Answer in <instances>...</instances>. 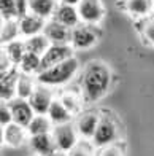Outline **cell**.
<instances>
[{
    "mask_svg": "<svg viewBox=\"0 0 154 156\" xmlns=\"http://www.w3.org/2000/svg\"><path fill=\"white\" fill-rule=\"evenodd\" d=\"M81 97L86 104H94L108 93L111 86V70L102 61H91L81 75Z\"/></svg>",
    "mask_w": 154,
    "mask_h": 156,
    "instance_id": "obj_1",
    "label": "cell"
},
{
    "mask_svg": "<svg viewBox=\"0 0 154 156\" xmlns=\"http://www.w3.org/2000/svg\"><path fill=\"white\" fill-rule=\"evenodd\" d=\"M78 69H80V62L73 56V58L60 62L51 69L41 70L38 75H35V80H37L38 84H43V86H62V84L72 80L75 73L78 72Z\"/></svg>",
    "mask_w": 154,
    "mask_h": 156,
    "instance_id": "obj_2",
    "label": "cell"
},
{
    "mask_svg": "<svg viewBox=\"0 0 154 156\" xmlns=\"http://www.w3.org/2000/svg\"><path fill=\"white\" fill-rule=\"evenodd\" d=\"M53 137L56 140L57 150L70 153L73 148L78 145V131L73 123H65V124H57L53 127Z\"/></svg>",
    "mask_w": 154,
    "mask_h": 156,
    "instance_id": "obj_3",
    "label": "cell"
},
{
    "mask_svg": "<svg viewBox=\"0 0 154 156\" xmlns=\"http://www.w3.org/2000/svg\"><path fill=\"white\" fill-rule=\"evenodd\" d=\"M119 137V129H118V124L108 116H102L99 126L95 129V134L92 137V145L103 148L107 145L115 144Z\"/></svg>",
    "mask_w": 154,
    "mask_h": 156,
    "instance_id": "obj_4",
    "label": "cell"
},
{
    "mask_svg": "<svg viewBox=\"0 0 154 156\" xmlns=\"http://www.w3.org/2000/svg\"><path fill=\"white\" fill-rule=\"evenodd\" d=\"M97 40H99V32H97L95 26L81 23L75 29H72L70 45L73 46V49H89L97 43Z\"/></svg>",
    "mask_w": 154,
    "mask_h": 156,
    "instance_id": "obj_5",
    "label": "cell"
},
{
    "mask_svg": "<svg viewBox=\"0 0 154 156\" xmlns=\"http://www.w3.org/2000/svg\"><path fill=\"white\" fill-rule=\"evenodd\" d=\"M76 8H78L81 23L84 24L97 26L105 18V6L102 0H81Z\"/></svg>",
    "mask_w": 154,
    "mask_h": 156,
    "instance_id": "obj_6",
    "label": "cell"
},
{
    "mask_svg": "<svg viewBox=\"0 0 154 156\" xmlns=\"http://www.w3.org/2000/svg\"><path fill=\"white\" fill-rule=\"evenodd\" d=\"M70 58H73V46L72 45H59L51 43L48 51L41 56V70L51 69L57 64L64 62Z\"/></svg>",
    "mask_w": 154,
    "mask_h": 156,
    "instance_id": "obj_7",
    "label": "cell"
},
{
    "mask_svg": "<svg viewBox=\"0 0 154 156\" xmlns=\"http://www.w3.org/2000/svg\"><path fill=\"white\" fill-rule=\"evenodd\" d=\"M8 105H10L11 113H13V123L21 124L24 127H27L30 124V121L35 116V112H33V108H32V105H30L29 101L15 97L13 101L8 102Z\"/></svg>",
    "mask_w": 154,
    "mask_h": 156,
    "instance_id": "obj_8",
    "label": "cell"
},
{
    "mask_svg": "<svg viewBox=\"0 0 154 156\" xmlns=\"http://www.w3.org/2000/svg\"><path fill=\"white\" fill-rule=\"evenodd\" d=\"M53 101L54 99H53V93H51L50 86H43V84H37L33 94L29 99L35 115H48Z\"/></svg>",
    "mask_w": 154,
    "mask_h": 156,
    "instance_id": "obj_9",
    "label": "cell"
},
{
    "mask_svg": "<svg viewBox=\"0 0 154 156\" xmlns=\"http://www.w3.org/2000/svg\"><path fill=\"white\" fill-rule=\"evenodd\" d=\"M43 34L48 37L51 43H59V45H70L72 41V29L64 24L57 23L56 19L48 21L45 26Z\"/></svg>",
    "mask_w": 154,
    "mask_h": 156,
    "instance_id": "obj_10",
    "label": "cell"
},
{
    "mask_svg": "<svg viewBox=\"0 0 154 156\" xmlns=\"http://www.w3.org/2000/svg\"><path fill=\"white\" fill-rule=\"evenodd\" d=\"M99 121H100V116L94 112H86V113H81L76 119V131H78V136L84 140H92L94 134H95V129L99 126Z\"/></svg>",
    "mask_w": 154,
    "mask_h": 156,
    "instance_id": "obj_11",
    "label": "cell"
},
{
    "mask_svg": "<svg viewBox=\"0 0 154 156\" xmlns=\"http://www.w3.org/2000/svg\"><path fill=\"white\" fill-rule=\"evenodd\" d=\"M46 19L40 18V16H35L32 13H27V15L21 16L18 19L19 23V30H21V37L24 38H29V37H33V35H38V34H43L45 30V23Z\"/></svg>",
    "mask_w": 154,
    "mask_h": 156,
    "instance_id": "obj_12",
    "label": "cell"
},
{
    "mask_svg": "<svg viewBox=\"0 0 154 156\" xmlns=\"http://www.w3.org/2000/svg\"><path fill=\"white\" fill-rule=\"evenodd\" d=\"M54 19L57 23L70 27V29H75L76 26L81 24L78 8L73 5H65V3H59L57 10H56V15H54Z\"/></svg>",
    "mask_w": 154,
    "mask_h": 156,
    "instance_id": "obj_13",
    "label": "cell"
},
{
    "mask_svg": "<svg viewBox=\"0 0 154 156\" xmlns=\"http://www.w3.org/2000/svg\"><path fill=\"white\" fill-rule=\"evenodd\" d=\"M30 147L40 156H51L57 150V145H56V140H54L51 132L40 134V136H32L30 137Z\"/></svg>",
    "mask_w": 154,
    "mask_h": 156,
    "instance_id": "obj_14",
    "label": "cell"
},
{
    "mask_svg": "<svg viewBox=\"0 0 154 156\" xmlns=\"http://www.w3.org/2000/svg\"><path fill=\"white\" fill-rule=\"evenodd\" d=\"M27 134H29L27 127L16 124V123H11L8 126L2 127V137L8 147H21L26 142Z\"/></svg>",
    "mask_w": 154,
    "mask_h": 156,
    "instance_id": "obj_15",
    "label": "cell"
},
{
    "mask_svg": "<svg viewBox=\"0 0 154 156\" xmlns=\"http://www.w3.org/2000/svg\"><path fill=\"white\" fill-rule=\"evenodd\" d=\"M19 72L13 67L10 72L2 73V81H0V97L3 102H10L16 97V83H18Z\"/></svg>",
    "mask_w": 154,
    "mask_h": 156,
    "instance_id": "obj_16",
    "label": "cell"
},
{
    "mask_svg": "<svg viewBox=\"0 0 154 156\" xmlns=\"http://www.w3.org/2000/svg\"><path fill=\"white\" fill-rule=\"evenodd\" d=\"M57 6V0H29V13L43 19L54 18Z\"/></svg>",
    "mask_w": 154,
    "mask_h": 156,
    "instance_id": "obj_17",
    "label": "cell"
},
{
    "mask_svg": "<svg viewBox=\"0 0 154 156\" xmlns=\"http://www.w3.org/2000/svg\"><path fill=\"white\" fill-rule=\"evenodd\" d=\"M48 116H50V119L53 121L54 126L72 123V118H73V115L64 107V104L60 102V99H54L53 101L50 112H48Z\"/></svg>",
    "mask_w": 154,
    "mask_h": 156,
    "instance_id": "obj_18",
    "label": "cell"
},
{
    "mask_svg": "<svg viewBox=\"0 0 154 156\" xmlns=\"http://www.w3.org/2000/svg\"><path fill=\"white\" fill-rule=\"evenodd\" d=\"M154 0H125V11L134 18H145L152 11Z\"/></svg>",
    "mask_w": 154,
    "mask_h": 156,
    "instance_id": "obj_19",
    "label": "cell"
},
{
    "mask_svg": "<svg viewBox=\"0 0 154 156\" xmlns=\"http://www.w3.org/2000/svg\"><path fill=\"white\" fill-rule=\"evenodd\" d=\"M35 81L37 80H33L32 75H27V73L21 72L19 76H18V83H16V97L29 101L30 96L33 94L35 88H37Z\"/></svg>",
    "mask_w": 154,
    "mask_h": 156,
    "instance_id": "obj_20",
    "label": "cell"
},
{
    "mask_svg": "<svg viewBox=\"0 0 154 156\" xmlns=\"http://www.w3.org/2000/svg\"><path fill=\"white\" fill-rule=\"evenodd\" d=\"M19 70L22 73H27V75H38L41 72V56L35 54V53H30V51H26L22 61L19 64Z\"/></svg>",
    "mask_w": 154,
    "mask_h": 156,
    "instance_id": "obj_21",
    "label": "cell"
},
{
    "mask_svg": "<svg viewBox=\"0 0 154 156\" xmlns=\"http://www.w3.org/2000/svg\"><path fill=\"white\" fill-rule=\"evenodd\" d=\"M21 37V30H19V23L18 19H8V21H2V30H0V41L2 45H8L11 41L18 40Z\"/></svg>",
    "mask_w": 154,
    "mask_h": 156,
    "instance_id": "obj_22",
    "label": "cell"
},
{
    "mask_svg": "<svg viewBox=\"0 0 154 156\" xmlns=\"http://www.w3.org/2000/svg\"><path fill=\"white\" fill-rule=\"evenodd\" d=\"M53 129V121L48 115H35L30 124L27 126V132L29 136H40V134H48Z\"/></svg>",
    "mask_w": 154,
    "mask_h": 156,
    "instance_id": "obj_23",
    "label": "cell"
},
{
    "mask_svg": "<svg viewBox=\"0 0 154 156\" xmlns=\"http://www.w3.org/2000/svg\"><path fill=\"white\" fill-rule=\"evenodd\" d=\"M24 43H26V49H27V51L35 53L38 56H43L48 51V48L51 46V41L48 40V37L45 34H38V35H33V37L26 38Z\"/></svg>",
    "mask_w": 154,
    "mask_h": 156,
    "instance_id": "obj_24",
    "label": "cell"
},
{
    "mask_svg": "<svg viewBox=\"0 0 154 156\" xmlns=\"http://www.w3.org/2000/svg\"><path fill=\"white\" fill-rule=\"evenodd\" d=\"M3 49L6 51V54H8V58L11 59V62L15 64V67H18L21 61H22L24 58V54H26V43L22 40H15V41H11V43L8 45H5Z\"/></svg>",
    "mask_w": 154,
    "mask_h": 156,
    "instance_id": "obj_25",
    "label": "cell"
},
{
    "mask_svg": "<svg viewBox=\"0 0 154 156\" xmlns=\"http://www.w3.org/2000/svg\"><path fill=\"white\" fill-rule=\"evenodd\" d=\"M60 102L64 104V107L72 113V115H75V113H78L81 110V105H83V97L78 96V94H73V93H64L60 96Z\"/></svg>",
    "mask_w": 154,
    "mask_h": 156,
    "instance_id": "obj_26",
    "label": "cell"
},
{
    "mask_svg": "<svg viewBox=\"0 0 154 156\" xmlns=\"http://www.w3.org/2000/svg\"><path fill=\"white\" fill-rule=\"evenodd\" d=\"M0 15H2V21L19 19L16 0H0Z\"/></svg>",
    "mask_w": 154,
    "mask_h": 156,
    "instance_id": "obj_27",
    "label": "cell"
},
{
    "mask_svg": "<svg viewBox=\"0 0 154 156\" xmlns=\"http://www.w3.org/2000/svg\"><path fill=\"white\" fill-rule=\"evenodd\" d=\"M142 35L146 43L154 46V18H149L148 21H145V24L142 27Z\"/></svg>",
    "mask_w": 154,
    "mask_h": 156,
    "instance_id": "obj_28",
    "label": "cell"
},
{
    "mask_svg": "<svg viewBox=\"0 0 154 156\" xmlns=\"http://www.w3.org/2000/svg\"><path fill=\"white\" fill-rule=\"evenodd\" d=\"M13 123V113H11V108L8 102H3L2 101V105H0V124H2V127L8 126Z\"/></svg>",
    "mask_w": 154,
    "mask_h": 156,
    "instance_id": "obj_29",
    "label": "cell"
},
{
    "mask_svg": "<svg viewBox=\"0 0 154 156\" xmlns=\"http://www.w3.org/2000/svg\"><path fill=\"white\" fill-rule=\"evenodd\" d=\"M70 156H94L92 154V147H91L87 142H78V145L70 151Z\"/></svg>",
    "mask_w": 154,
    "mask_h": 156,
    "instance_id": "obj_30",
    "label": "cell"
},
{
    "mask_svg": "<svg viewBox=\"0 0 154 156\" xmlns=\"http://www.w3.org/2000/svg\"><path fill=\"white\" fill-rule=\"evenodd\" d=\"M99 156H124V153H122V150H121L119 145L111 144V145H107V147L100 148Z\"/></svg>",
    "mask_w": 154,
    "mask_h": 156,
    "instance_id": "obj_31",
    "label": "cell"
},
{
    "mask_svg": "<svg viewBox=\"0 0 154 156\" xmlns=\"http://www.w3.org/2000/svg\"><path fill=\"white\" fill-rule=\"evenodd\" d=\"M81 0H59V3H65V5H73V6H78V3Z\"/></svg>",
    "mask_w": 154,
    "mask_h": 156,
    "instance_id": "obj_32",
    "label": "cell"
},
{
    "mask_svg": "<svg viewBox=\"0 0 154 156\" xmlns=\"http://www.w3.org/2000/svg\"><path fill=\"white\" fill-rule=\"evenodd\" d=\"M51 156H70V154H67V151H62V150H56Z\"/></svg>",
    "mask_w": 154,
    "mask_h": 156,
    "instance_id": "obj_33",
    "label": "cell"
},
{
    "mask_svg": "<svg viewBox=\"0 0 154 156\" xmlns=\"http://www.w3.org/2000/svg\"><path fill=\"white\" fill-rule=\"evenodd\" d=\"M152 11H154V5H152Z\"/></svg>",
    "mask_w": 154,
    "mask_h": 156,
    "instance_id": "obj_34",
    "label": "cell"
}]
</instances>
